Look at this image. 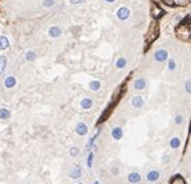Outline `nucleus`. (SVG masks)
<instances>
[{
	"label": "nucleus",
	"mask_w": 191,
	"mask_h": 184,
	"mask_svg": "<svg viewBox=\"0 0 191 184\" xmlns=\"http://www.w3.org/2000/svg\"><path fill=\"white\" fill-rule=\"evenodd\" d=\"M168 56H169V53H168L167 49H158L154 53V60L156 62H164L168 60Z\"/></svg>",
	"instance_id": "nucleus-1"
},
{
	"label": "nucleus",
	"mask_w": 191,
	"mask_h": 184,
	"mask_svg": "<svg viewBox=\"0 0 191 184\" xmlns=\"http://www.w3.org/2000/svg\"><path fill=\"white\" fill-rule=\"evenodd\" d=\"M116 17L120 21H125L130 17V9L127 8V7H120V8L116 10Z\"/></svg>",
	"instance_id": "nucleus-2"
},
{
	"label": "nucleus",
	"mask_w": 191,
	"mask_h": 184,
	"mask_svg": "<svg viewBox=\"0 0 191 184\" xmlns=\"http://www.w3.org/2000/svg\"><path fill=\"white\" fill-rule=\"evenodd\" d=\"M130 104H132V107L134 109H141L145 105V99H143L142 95H136V96L132 99Z\"/></svg>",
	"instance_id": "nucleus-3"
},
{
	"label": "nucleus",
	"mask_w": 191,
	"mask_h": 184,
	"mask_svg": "<svg viewBox=\"0 0 191 184\" xmlns=\"http://www.w3.org/2000/svg\"><path fill=\"white\" fill-rule=\"evenodd\" d=\"M146 87H147V80L145 79V78H137L133 82V88L136 91H142Z\"/></svg>",
	"instance_id": "nucleus-4"
},
{
	"label": "nucleus",
	"mask_w": 191,
	"mask_h": 184,
	"mask_svg": "<svg viewBox=\"0 0 191 184\" xmlns=\"http://www.w3.org/2000/svg\"><path fill=\"white\" fill-rule=\"evenodd\" d=\"M160 179V172L158 170H150L146 174V180L148 183H155Z\"/></svg>",
	"instance_id": "nucleus-5"
},
{
	"label": "nucleus",
	"mask_w": 191,
	"mask_h": 184,
	"mask_svg": "<svg viewBox=\"0 0 191 184\" xmlns=\"http://www.w3.org/2000/svg\"><path fill=\"white\" fill-rule=\"evenodd\" d=\"M75 131L79 136H85L88 134V126L84 122H77V125L75 126Z\"/></svg>",
	"instance_id": "nucleus-6"
},
{
	"label": "nucleus",
	"mask_w": 191,
	"mask_h": 184,
	"mask_svg": "<svg viewBox=\"0 0 191 184\" xmlns=\"http://www.w3.org/2000/svg\"><path fill=\"white\" fill-rule=\"evenodd\" d=\"M48 35L51 38H59L62 35V29L59 26H51L48 29Z\"/></svg>",
	"instance_id": "nucleus-7"
},
{
	"label": "nucleus",
	"mask_w": 191,
	"mask_h": 184,
	"mask_svg": "<svg viewBox=\"0 0 191 184\" xmlns=\"http://www.w3.org/2000/svg\"><path fill=\"white\" fill-rule=\"evenodd\" d=\"M124 135V132H123V129L120 126H115L114 129L111 130V137L114 140H120Z\"/></svg>",
	"instance_id": "nucleus-8"
},
{
	"label": "nucleus",
	"mask_w": 191,
	"mask_h": 184,
	"mask_svg": "<svg viewBox=\"0 0 191 184\" xmlns=\"http://www.w3.org/2000/svg\"><path fill=\"white\" fill-rule=\"evenodd\" d=\"M16 84H17V79L14 75H8L5 78V80H4L5 88H13V87H16Z\"/></svg>",
	"instance_id": "nucleus-9"
},
{
	"label": "nucleus",
	"mask_w": 191,
	"mask_h": 184,
	"mask_svg": "<svg viewBox=\"0 0 191 184\" xmlns=\"http://www.w3.org/2000/svg\"><path fill=\"white\" fill-rule=\"evenodd\" d=\"M141 174L140 172H136V171H133V172H130V174L128 175V182L129 183H132V184H137V183H140L141 182Z\"/></svg>",
	"instance_id": "nucleus-10"
},
{
	"label": "nucleus",
	"mask_w": 191,
	"mask_h": 184,
	"mask_svg": "<svg viewBox=\"0 0 191 184\" xmlns=\"http://www.w3.org/2000/svg\"><path fill=\"white\" fill-rule=\"evenodd\" d=\"M81 176V166L80 165H75L70 172V178L71 179H77Z\"/></svg>",
	"instance_id": "nucleus-11"
},
{
	"label": "nucleus",
	"mask_w": 191,
	"mask_h": 184,
	"mask_svg": "<svg viewBox=\"0 0 191 184\" xmlns=\"http://www.w3.org/2000/svg\"><path fill=\"white\" fill-rule=\"evenodd\" d=\"M10 45V42L9 39L5 37V35H0V51H5L8 49Z\"/></svg>",
	"instance_id": "nucleus-12"
},
{
	"label": "nucleus",
	"mask_w": 191,
	"mask_h": 184,
	"mask_svg": "<svg viewBox=\"0 0 191 184\" xmlns=\"http://www.w3.org/2000/svg\"><path fill=\"white\" fill-rule=\"evenodd\" d=\"M80 107H81V109H84V110H88V109H90L93 107V100L89 97L83 99V100L80 101Z\"/></svg>",
	"instance_id": "nucleus-13"
},
{
	"label": "nucleus",
	"mask_w": 191,
	"mask_h": 184,
	"mask_svg": "<svg viewBox=\"0 0 191 184\" xmlns=\"http://www.w3.org/2000/svg\"><path fill=\"white\" fill-rule=\"evenodd\" d=\"M151 15H153V17H154L155 20H158V18H160V17L164 15V10H163L160 7L154 5L153 7V10H151Z\"/></svg>",
	"instance_id": "nucleus-14"
},
{
	"label": "nucleus",
	"mask_w": 191,
	"mask_h": 184,
	"mask_svg": "<svg viewBox=\"0 0 191 184\" xmlns=\"http://www.w3.org/2000/svg\"><path fill=\"white\" fill-rule=\"evenodd\" d=\"M169 145H171L172 149H177V148L181 147V139L178 136H173L171 141H169Z\"/></svg>",
	"instance_id": "nucleus-15"
},
{
	"label": "nucleus",
	"mask_w": 191,
	"mask_h": 184,
	"mask_svg": "<svg viewBox=\"0 0 191 184\" xmlns=\"http://www.w3.org/2000/svg\"><path fill=\"white\" fill-rule=\"evenodd\" d=\"M9 118H10V112L7 108H0V119L7 121Z\"/></svg>",
	"instance_id": "nucleus-16"
},
{
	"label": "nucleus",
	"mask_w": 191,
	"mask_h": 184,
	"mask_svg": "<svg viewBox=\"0 0 191 184\" xmlns=\"http://www.w3.org/2000/svg\"><path fill=\"white\" fill-rule=\"evenodd\" d=\"M7 64H8V58H7L4 55H1L0 56V74L4 73V70L7 68Z\"/></svg>",
	"instance_id": "nucleus-17"
},
{
	"label": "nucleus",
	"mask_w": 191,
	"mask_h": 184,
	"mask_svg": "<svg viewBox=\"0 0 191 184\" xmlns=\"http://www.w3.org/2000/svg\"><path fill=\"white\" fill-rule=\"evenodd\" d=\"M101 82L100 80H92V82L89 83V88L92 91H94V92H97V91H100L101 90Z\"/></svg>",
	"instance_id": "nucleus-18"
},
{
	"label": "nucleus",
	"mask_w": 191,
	"mask_h": 184,
	"mask_svg": "<svg viewBox=\"0 0 191 184\" xmlns=\"http://www.w3.org/2000/svg\"><path fill=\"white\" fill-rule=\"evenodd\" d=\"M115 66H116V68H118V69H124L125 66H127V58H124V57H120V58H118V60H116Z\"/></svg>",
	"instance_id": "nucleus-19"
},
{
	"label": "nucleus",
	"mask_w": 191,
	"mask_h": 184,
	"mask_svg": "<svg viewBox=\"0 0 191 184\" xmlns=\"http://www.w3.org/2000/svg\"><path fill=\"white\" fill-rule=\"evenodd\" d=\"M25 58H26V61H35V58H36V53H35L34 51H27L26 53H25Z\"/></svg>",
	"instance_id": "nucleus-20"
},
{
	"label": "nucleus",
	"mask_w": 191,
	"mask_h": 184,
	"mask_svg": "<svg viewBox=\"0 0 191 184\" xmlns=\"http://www.w3.org/2000/svg\"><path fill=\"white\" fill-rule=\"evenodd\" d=\"M41 5L44 8H52V7L56 5V0H43L41 1Z\"/></svg>",
	"instance_id": "nucleus-21"
},
{
	"label": "nucleus",
	"mask_w": 191,
	"mask_h": 184,
	"mask_svg": "<svg viewBox=\"0 0 191 184\" xmlns=\"http://www.w3.org/2000/svg\"><path fill=\"white\" fill-rule=\"evenodd\" d=\"M182 122H183V115L181 114V113L176 114L174 115V123H176V125H181Z\"/></svg>",
	"instance_id": "nucleus-22"
},
{
	"label": "nucleus",
	"mask_w": 191,
	"mask_h": 184,
	"mask_svg": "<svg viewBox=\"0 0 191 184\" xmlns=\"http://www.w3.org/2000/svg\"><path fill=\"white\" fill-rule=\"evenodd\" d=\"M177 68V64H176V61L173 58H171V60H168V69L171 70V72H173Z\"/></svg>",
	"instance_id": "nucleus-23"
},
{
	"label": "nucleus",
	"mask_w": 191,
	"mask_h": 184,
	"mask_svg": "<svg viewBox=\"0 0 191 184\" xmlns=\"http://www.w3.org/2000/svg\"><path fill=\"white\" fill-rule=\"evenodd\" d=\"M79 153H80V149L77 147H72L71 149H70V156H71V157H76Z\"/></svg>",
	"instance_id": "nucleus-24"
},
{
	"label": "nucleus",
	"mask_w": 191,
	"mask_h": 184,
	"mask_svg": "<svg viewBox=\"0 0 191 184\" xmlns=\"http://www.w3.org/2000/svg\"><path fill=\"white\" fill-rule=\"evenodd\" d=\"M171 184H185V180L181 176H174V179L171 182Z\"/></svg>",
	"instance_id": "nucleus-25"
},
{
	"label": "nucleus",
	"mask_w": 191,
	"mask_h": 184,
	"mask_svg": "<svg viewBox=\"0 0 191 184\" xmlns=\"http://www.w3.org/2000/svg\"><path fill=\"white\" fill-rule=\"evenodd\" d=\"M93 157H94V156H93V153L90 152V153L88 154V158H87V165H88V167H92V164H93Z\"/></svg>",
	"instance_id": "nucleus-26"
},
{
	"label": "nucleus",
	"mask_w": 191,
	"mask_h": 184,
	"mask_svg": "<svg viewBox=\"0 0 191 184\" xmlns=\"http://www.w3.org/2000/svg\"><path fill=\"white\" fill-rule=\"evenodd\" d=\"M185 90H186L187 93H191V79L186 80V83H185Z\"/></svg>",
	"instance_id": "nucleus-27"
},
{
	"label": "nucleus",
	"mask_w": 191,
	"mask_h": 184,
	"mask_svg": "<svg viewBox=\"0 0 191 184\" xmlns=\"http://www.w3.org/2000/svg\"><path fill=\"white\" fill-rule=\"evenodd\" d=\"M164 4H167V5H169V7H174L176 5V3H174V0H161Z\"/></svg>",
	"instance_id": "nucleus-28"
},
{
	"label": "nucleus",
	"mask_w": 191,
	"mask_h": 184,
	"mask_svg": "<svg viewBox=\"0 0 191 184\" xmlns=\"http://www.w3.org/2000/svg\"><path fill=\"white\" fill-rule=\"evenodd\" d=\"M70 4L71 5H77V4H81V3H84L85 0H69Z\"/></svg>",
	"instance_id": "nucleus-29"
},
{
	"label": "nucleus",
	"mask_w": 191,
	"mask_h": 184,
	"mask_svg": "<svg viewBox=\"0 0 191 184\" xmlns=\"http://www.w3.org/2000/svg\"><path fill=\"white\" fill-rule=\"evenodd\" d=\"M105 1H106V3H115L116 0H105Z\"/></svg>",
	"instance_id": "nucleus-30"
},
{
	"label": "nucleus",
	"mask_w": 191,
	"mask_h": 184,
	"mask_svg": "<svg viewBox=\"0 0 191 184\" xmlns=\"http://www.w3.org/2000/svg\"><path fill=\"white\" fill-rule=\"evenodd\" d=\"M187 18H190V20H191V13H190V15H189V16H187Z\"/></svg>",
	"instance_id": "nucleus-31"
},
{
	"label": "nucleus",
	"mask_w": 191,
	"mask_h": 184,
	"mask_svg": "<svg viewBox=\"0 0 191 184\" xmlns=\"http://www.w3.org/2000/svg\"><path fill=\"white\" fill-rule=\"evenodd\" d=\"M189 38H190V39H191V31H190V35H189Z\"/></svg>",
	"instance_id": "nucleus-32"
},
{
	"label": "nucleus",
	"mask_w": 191,
	"mask_h": 184,
	"mask_svg": "<svg viewBox=\"0 0 191 184\" xmlns=\"http://www.w3.org/2000/svg\"><path fill=\"white\" fill-rule=\"evenodd\" d=\"M94 184H100V183H98V182H96V183H94Z\"/></svg>",
	"instance_id": "nucleus-33"
},
{
	"label": "nucleus",
	"mask_w": 191,
	"mask_h": 184,
	"mask_svg": "<svg viewBox=\"0 0 191 184\" xmlns=\"http://www.w3.org/2000/svg\"><path fill=\"white\" fill-rule=\"evenodd\" d=\"M79 184H83V183H79Z\"/></svg>",
	"instance_id": "nucleus-34"
}]
</instances>
